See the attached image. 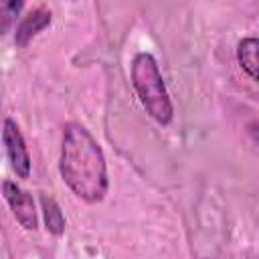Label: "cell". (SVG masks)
Returning <instances> with one entry per match:
<instances>
[{
	"mask_svg": "<svg viewBox=\"0 0 259 259\" xmlns=\"http://www.w3.org/2000/svg\"><path fill=\"white\" fill-rule=\"evenodd\" d=\"M2 194H4V200L10 206L16 223L22 229H26V231H36V227H38V214H36V206H34L32 194H28L26 190H22L12 180H4L2 182Z\"/></svg>",
	"mask_w": 259,
	"mask_h": 259,
	"instance_id": "obj_4",
	"label": "cell"
},
{
	"mask_svg": "<svg viewBox=\"0 0 259 259\" xmlns=\"http://www.w3.org/2000/svg\"><path fill=\"white\" fill-rule=\"evenodd\" d=\"M53 22V12L47 6H38L30 12H26L20 22L14 28V45L18 49H24L40 30H45Z\"/></svg>",
	"mask_w": 259,
	"mask_h": 259,
	"instance_id": "obj_5",
	"label": "cell"
},
{
	"mask_svg": "<svg viewBox=\"0 0 259 259\" xmlns=\"http://www.w3.org/2000/svg\"><path fill=\"white\" fill-rule=\"evenodd\" d=\"M237 63L241 69L259 83V38L245 36L237 42Z\"/></svg>",
	"mask_w": 259,
	"mask_h": 259,
	"instance_id": "obj_6",
	"label": "cell"
},
{
	"mask_svg": "<svg viewBox=\"0 0 259 259\" xmlns=\"http://www.w3.org/2000/svg\"><path fill=\"white\" fill-rule=\"evenodd\" d=\"M2 142H4V150H6L8 162H10V168L14 170V174L18 178H28L30 176V154L26 150L24 136H22L18 123L12 117L4 119Z\"/></svg>",
	"mask_w": 259,
	"mask_h": 259,
	"instance_id": "obj_3",
	"label": "cell"
},
{
	"mask_svg": "<svg viewBox=\"0 0 259 259\" xmlns=\"http://www.w3.org/2000/svg\"><path fill=\"white\" fill-rule=\"evenodd\" d=\"M22 6H24L22 2H4V4L0 6V14H2V32H6V30H8L12 16H16V14H18V10H20Z\"/></svg>",
	"mask_w": 259,
	"mask_h": 259,
	"instance_id": "obj_8",
	"label": "cell"
},
{
	"mask_svg": "<svg viewBox=\"0 0 259 259\" xmlns=\"http://www.w3.org/2000/svg\"><path fill=\"white\" fill-rule=\"evenodd\" d=\"M132 85L146 113L160 125H168L174 117V105L152 53H138L132 59Z\"/></svg>",
	"mask_w": 259,
	"mask_h": 259,
	"instance_id": "obj_2",
	"label": "cell"
},
{
	"mask_svg": "<svg viewBox=\"0 0 259 259\" xmlns=\"http://www.w3.org/2000/svg\"><path fill=\"white\" fill-rule=\"evenodd\" d=\"M40 210H42V219H45L47 231L51 235H55V237H61L65 233L67 221H65V214H63L59 202L53 196L40 194Z\"/></svg>",
	"mask_w": 259,
	"mask_h": 259,
	"instance_id": "obj_7",
	"label": "cell"
},
{
	"mask_svg": "<svg viewBox=\"0 0 259 259\" xmlns=\"http://www.w3.org/2000/svg\"><path fill=\"white\" fill-rule=\"evenodd\" d=\"M59 172L69 190L85 202H99L107 194L105 154L91 132L77 121H69L63 127Z\"/></svg>",
	"mask_w": 259,
	"mask_h": 259,
	"instance_id": "obj_1",
	"label": "cell"
}]
</instances>
